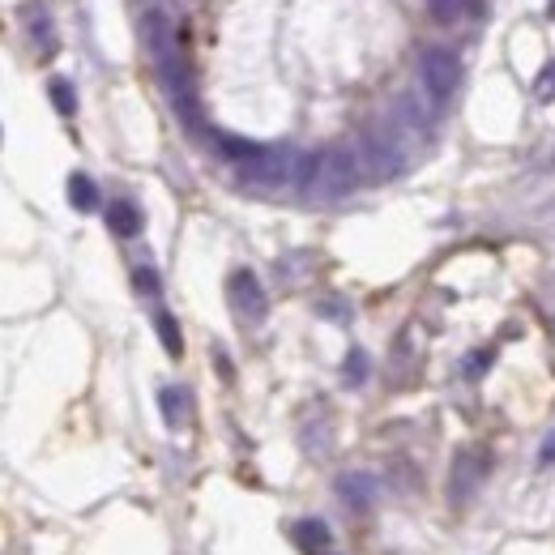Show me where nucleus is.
<instances>
[{
	"mask_svg": "<svg viewBox=\"0 0 555 555\" xmlns=\"http://www.w3.org/2000/svg\"><path fill=\"white\" fill-rule=\"evenodd\" d=\"M333 491H338L342 504H351V509H368V504L376 500V479L368 470H346V474H338Z\"/></svg>",
	"mask_w": 555,
	"mask_h": 555,
	"instance_id": "8",
	"label": "nucleus"
},
{
	"mask_svg": "<svg viewBox=\"0 0 555 555\" xmlns=\"http://www.w3.org/2000/svg\"><path fill=\"white\" fill-rule=\"evenodd\" d=\"M368 368H372V363H368V351H359V346H355V351H346V363H342V380H346V385H351V389H359L363 380H368Z\"/></svg>",
	"mask_w": 555,
	"mask_h": 555,
	"instance_id": "16",
	"label": "nucleus"
},
{
	"mask_svg": "<svg viewBox=\"0 0 555 555\" xmlns=\"http://www.w3.org/2000/svg\"><path fill=\"white\" fill-rule=\"evenodd\" d=\"M133 287H137V295L158 299V291H163V278H158L154 265H137V269H133Z\"/></svg>",
	"mask_w": 555,
	"mask_h": 555,
	"instance_id": "17",
	"label": "nucleus"
},
{
	"mask_svg": "<svg viewBox=\"0 0 555 555\" xmlns=\"http://www.w3.org/2000/svg\"><path fill=\"white\" fill-rule=\"evenodd\" d=\"M227 304L244 325H261L265 321L269 299H265V287H261V278L252 274V269L240 265V269H231V274H227Z\"/></svg>",
	"mask_w": 555,
	"mask_h": 555,
	"instance_id": "5",
	"label": "nucleus"
},
{
	"mask_svg": "<svg viewBox=\"0 0 555 555\" xmlns=\"http://www.w3.org/2000/svg\"><path fill=\"white\" fill-rule=\"evenodd\" d=\"M158 410H163L167 427H184V419H188V393L180 385L158 389Z\"/></svg>",
	"mask_w": 555,
	"mask_h": 555,
	"instance_id": "13",
	"label": "nucleus"
},
{
	"mask_svg": "<svg viewBox=\"0 0 555 555\" xmlns=\"http://www.w3.org/2000/svg\"><path fill=\"white\" fill-rule=\"evenodd\" d=\"M547 13H551V18H555V0H547Z\"/></svg>",
	"mask_w": 555,
	"mask_h": 555,
	"instance_id": "21",
	"label": "nucleus"
},
{
	"mask_svg": "<svg viewBox=\"0 0 555 555\" xmlns=\"http://www.w3.org/2000/svg\"><path fill=\"white\" fill-rule=\"evenodd\" d=\"M154 329H158V342L167 346V355H171V359H180V355H184V338H180V325H176V316L158 308V312H154Z\"/></svg>",
	"mask_w": 555,
	"mask_h": 555,
	"instance_id": "14",
	"label": "nucleus"
},
{
	"mask_svg": "<svg viewBox=\"0 0 555 555\" xmlns=\"http://www.w3.org/2000/svg\"><path fill=\"white\" fill-rule=\"evenodd\" d=\"M47 99H52L60 116H77V94H73L69 77H52V82H47Z\"/></svg>",
	"mask_w": 555,
	"mask_h": 555,
	"instance_id": "15",
	"label": "nucleus"
},
{
	"mask_svg": "<svg viewBox=\"0 0 555 555\" xmlns=\"http://www.w3.org/2000/svg\"><path fill=\"white\" fill-rule=\"evenodd\" d=\"M359 184H363V167H359L355 150L333 146V150L304 158V180H299V188H304L312 201H342V197H351Z\"/></svg>",
	"mask_w": 555,
	"mask_h": 555,
	"instance_id": "1",
	"label": "nucleus"
},
{
	"mask_svg": "<svg viewBox=\"0 0 555 555\" xmlns=\"http://www.w3.org/2000/svg\"><path fill=\"white\" fill-rule=\"evenodd\" d=\"M304 158L291 146H265L257 158L235 167V180L240 188H257V193H278V188H299L304 180Z\"/></svg>",
	"mask_w": 555,
	"mask_h": 555,
	"instance_id": "2",
	"label": "nucleus"
},
{
	"mask_svg": "<svg viewBox=\"0 0 555 555\" xmlns=\"http://www.w3.org/2000/svg\"><path fill=\"white\" fill-rule=\"evenodd\" d=\"M491 363H496V351H491V346H483V351H470L466 355V363H462V372H466V380H479Z\"/></svg>",
	"mask_w": 555,
	"mask_h": 555,
	"instance_id": "19",
	"label": "nucleus"
},
{
	"mask_svg": "<svg viewBox=\"0 0 555 555\" xmlns=\"http://www.w3.org/2000/svg\"><path fill=\"white\" fill-rule=\"evenodd\" d=\"M69 205L77 214H94L99 210V184H94L86 171H73L69 176Z\"/></svg>",
	"mask_w": 555,
	"mask_h": 555,
	"instance_id": "12",
	"label": "nucleus"
},
{
	"mask_svg": "<svg viewBox=\"0 0 555 555\" xmlns=\"http://www.w3.org/2000/svg\"><path fill=\"white\" fill-rule=\"evenodd\" d=\"M22 26H26V39H30L35 52H43V56L56 52V26H52V13H47L43 5L22 9Z\"/></svg>",
	"mask_w": 555,
	"mask_h": 555,
	"instance_id": "9",
	"label": "nucleus"
},
{
	"mask_svg": "<svg viewBox=\"0 0 555 555\" xmlns=\"http://www.w3.org/2000/svg\"><path fill=\"white\" fill-rule=\"evenodd\" d=\"M359 167H363V180H393L398 171L406 167V150L402 141L385 133V129H368L359 137Z\"/></svg>",
	"mask_w": 555,
	"mask_h": 555,
	"instance_id": "3",
	"label": "nucleus"
},
{
	"mask_svg": "<svg viewBox=\"0 0 555 555\" xmlns=\"http://www.w3.org/2000/svg\"><path fill=\"white\" fill-rule=\"evenodd\" d=\"M419 77H423L427 99L444 103L457 94V86H462V60H457V52H449V47H423Z\"/></svg>",
	"mask_w": 555,
	"mask_h": 555,
	"instance_id": "4",
	"label": "nucleus"
},
{
	"mask_svg": "<svg viewBox=\"0 0 555 555\" xmlns=\"http://www.w3.org/2000/svg\"><path fill=\"white\" fill-rule=\"evenodd\" d=\"M487 466H491V457L483 449H462L457 453V462H453V479H449V496L453 504H462L466 496H474L479 491V483L487 479Z\"/></svg>",
	"mask_w": 555,
	"mask_h": 555,
	"instance_id": "6",
	"label": "nucleus"
},
{
	"mask_svg": "<svg viewBox=\"0 0 555 555\" xmlns=\"http://www.w3.org/2000/svg\"><path fill=\"white\" fill-rule=\"evenodd\" d=\"M538 466H555V432H547V440L538 444Z\"/></svg>",
	"mask_w": 555,
	"mask_h": 555,
	"instance_id": "20",
	"label": "nucleus"
},
{
	"mask_svg": "<svg viewBox=\"0 0 555 555\" xmlns=\"http://www.w3.org/2000/svg\"><path fill=\"white\" fill-rule=\"evenodd\" d=\"M141 227H146V214H141V205L133 197H116L107 205V231L116 240H137Z\"/></svg>",
	"mask_w": 555,
	"mask_h": 555,
	"instance_id": "7",
	"label": "nucleus"
},
{
	"mask_svg": "<svg viewBox=\"0 0 555 555\" xmlns=\"http://www.w3.org/2000/svg\"><path fill=\"white\" fill-rule=\"evenodd\" d=\"M427 13L449 26L457 18H483V0H427Z\"/></svg>",
	"mask_w": 555,
	"mask_h": 555,
	"instance_id": "11",
	"label": "nucleus"
},
{
	"mask_svg": "<svg viewBox=\"0 0 555 555\" xmlns=\"http://www.w3.org/2000/svg\"><path fill=\"white\" fill-rule=\"evenodd\" d=\"M534 99L538 103H555V60H547L534 77Z\"/></svg>",
	"mask_w": 555,
	"mask_h": 555,
	"instance_id": "18",
	"label": "nucleus"
},
{
	"mask_svg": "<svg viewBox=\"0 0 555 555\" xmlns=\"http://www.w3.org/2000/svg\"><path fill=\"white\" fill-rule=\"evenodd\" d=\"M295 543L304 555H325L329 551V526L321 517H304V521H295Z\"/></svg>",
	"mask_w": 555,
	"mask_h": 555,
	"instance_id": "10",
	"label": "nucleus"
}]
</instances>
